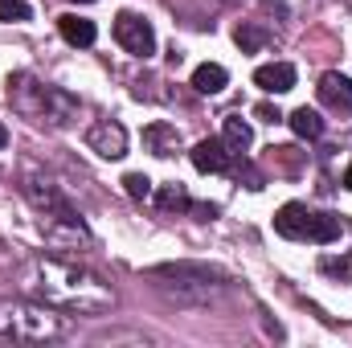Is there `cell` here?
I'll use <instances>...</instances> for the list:
<instances>
[{
    "label": "cell",
    "mask_w": 352,
    "mask_h": 348,
    "mask_svg": "<svg viewBox=\"0 0 352 348\" xmlns=\"http://www.w3.org/2000/svg\"><path fill=\"white\" fill-rule=\"evenodd\" d=\"M70 324L50 312V303L29 299H0V345H50L62 340Z\"/></svg>",
    "instance_id": "obj_2"
},
{
    "label": "cell",
    "mask_w": 352,
    "mask_h": 348,
    "mask_svg": "<svg viewBox=\"0 0 352 348\" xmlns=\"http://www.w3.org/2000/svg\"><path fill=\"white\" fill-rule=\"evenodd\" d=\"M254 83L266 90V94H287L295 87V66L291 62H270V66H258L254 70Z\"/></svg>",
    "instance_id": "obj_10"
},
{
    "label": "cell",
    "mask_w": 352,
    "mask_h": 348,
    "mask_svg": "<svg viewBox=\"0 0 352 348\" xmlns=\"http://www.w3.org/2000/svg\"><path fill=\"white\" fill-rule=\"evenodd\" d=\"M8 102H12L21 115H29V119H37V123H50V127H66V123L78 115V102H74L66 90L41 87V83H33L29 74H12V78H8Z\"/></svg>",
    "instance_id": "obj_3"
},
{
    "label": "cell",
    "mask_w": 352,
    "mask_h": 348,
    "mask_svg": "<svg viewBox=\"0 0 352 348\" xmlns=\"http://www.w3.org/2000/svg\"><path fill=\"white\" fill-rule=\"evenodd\" d=\"M316 94H320V102H324L328 111L352 115V83L344 78V74H324L320 87H316Z\"/></svg>",
    "instance_id": "obj_7"
},
{
    "label": "cell",
    "mask_w": 352,
    "mask_h": 348,
    "mask_svg": "<svg viewBox=\"0 0 352 348\" xmlns=\"http://www.w3.org/2000/svg\"><path fill=\"white\" fill-rule=\"evenodd\" d=\"M344 184H349V188H352V164H349V173H344Z\"/></svg>",
    "instance_id": "obj_25"
},
{
    "label": "cell",
    "mask_w": 352,
    "mask_h": 348,
    "mask_svg": "<svg viewBox=\"0 0 352 348\" xmlns=\"http://www.w3.org/2000/svg\"><path fill=\"white\" fill-rule=\"evenodd\" d=\"M303 238L307 242H336L340 238V217H332V213H307V226H303Z\"/></svg>",
    "instance_id": "obj_13"
},
{
    "label": "cell",
    "mask_w": 352,
    "mask_h": 348,
    "mask_svg": "<svg viewBox=\"0 0 352 348\" xmlns=\"http://www.w3.org/2000/svg\"><path fill=\"white\" fill-rule=\"evenodd\" d=\"M21 287L25 295L58 307V312H74V316H102L115 303V291L90 274L78 262H62V259H33L21 270Z\"/></svg>",
    "instance_id": "obj_1"
},
{
    "label": "cell",
    "mask_w": 352,
    "mask_h": 348,
    "mask_svg": "<svg viewBox=\"0 0 352 348\" xmlns=\"http://www.w3.org/2000/svg\"><path fill=\"white\" fill-rule=\"evenodd\" d=\"M250 144H254L250 127H246L238 115H230V119H226V148H230V152H246Z\"/></svg>",
    "instance_id": "obj_17"
},
{
    "label": "cell",
    "mask_w": 352,
    "mask_h": 348,
    "mask_svg": "<svg viewBox=\"0 0 352 348\" xmlns=\"http://www.w3.org/2000/svg\"><path fill=\"white\" fill-rule=\"evenodd\" d=\"M156 279H180V283H192V287H213L221 279V270L213 266H188V262H164V266H152Z\"/></svg>",
    "instance_id": "obj_8"
},
{
    "label": "cell",
    "mask_w": 352,
    "mask_h": 348,
    "mask_svg": "<svg viewBox=\"0 0 352 348\" xmlns=\"http://www.w3.org/2000/svg\"><path fill=\"white\" fill-rule=\"evenodd\" d=\"M192 164H197V173H226V168H230V148H226V140H201V144L192 148Z\"/></svg>",
    "instance_id": "obj_9"
},
{
    "label": "cell",
    "mask_w": 352,
    "mask_h": 348,
    "mask_svg": "<svg viewBox=\"0 0 352 348\" xmlns=\"http://www.w3.org/2000/svg\"><path fill=\"white\" fill-rule=\"evenodd\" d=\"M144 144L156 156H173L176 148H180V131H176L173 123H152V127H144Z\"/></svg>",
    "instance_id": "obj_12"
},
{
    "label": "cell",
    "mask_w": 352,
    "mask_h": 348,
    "mask_svg": "<svg viewBox=\"0 0 352 348\" xmlns=\"http://www.w3.org/2000/svg\"><path fill=\"white\" fill-rule=\"evenodd\" d=\"M4 144H8V131H4V123H0V148H4Z\"/></svg>",
    "instance_id": "obj_24"
},
{
    "label": "cell",
    "mask_w": 352,
    "mask_h": 348,
    "mask_svg": "<svg viewBox=\"0 0 352 348\" xmlns=\"http://www.w3.org/2000/svg\"><path fill=\"white\" fill-rule=\"evenodd\" d=\"M74 4H94V0H74Z\"/></svg>",
    "instance_id": "obj_26"
},
{
    "label": "cell",
    "mask_w": 352,
    "mask_h": 348,
    "mask_svg": "<svg viewBox=\"0 0 352 348\" xmlns=\"http://www.w3.org/2000/svg\"><path fill=\"white\" fill-rule=\"evenodd\" d=\"M287 123H291V131H295V135H303V140H320V135H324V119H320L311 107L291 111V115H287Z\"/></svg>",
    "instance_id": "obj_16"
},
{
    "label": "cell",
    "mask_w": 352,
    "mask_h": 348,
    "mask_svg": "<svg viewBox=\"0 0 352 348\" xmlns=\"http://www.w3.org/2000/svg\"><path fill=\"white\" fill-rule=\"evenodd\" d=\"M266 8H270V12H278V17H287V21H291V17H299V12H303V4H307V0H263Z\"/></svg>",
    "instance_id": "obj_22"
},
{
    "label": "cell",
    "mask_w": 352,
    "mask_h": 348,
    "mask_svg": "<svg viewBox=\"0 0 352 348\" xmlns=\"http://www.w3.org/2000/svg\"><path fill=\"white\" fill-rule=\"evenodd\" d=\"M226 83H230V74H226V66H217V62H205V66L192 70V90H201V94H221Z\"/></svg>",
    "instance_id": "obj_15"
},
{
    "label": "cell",
    "mask_w": 352,
    "mask_h": 348,
    "mask_svg": "<svg viewBox=\"0 0 352 348\" xmlns=\"http://www.w3.org/2000/svg\"><path fill=\"white\" fill-rule=\"evenodd\" d=\"M58 29H62V37H66L70 45H94V37H98L94 21H87V17H74V12L58 17Z\"/></svg>",
    "instance_id": "obj_14"
},
{
    "label": "cell",
    "mask_w": 352,
    "mask_h": 348,
    "mask_svg": "<svg viewBox=\"0 0 352 348\" xmlns=\"http://www.w3.org/2000/svg\"><path fill=\"white\" fill-rule=\"evenodd\" d=\"M234 41L242 45V54H258V50L266 45V29H263V25H238Z\"/></svg>",
    "instance_id": "obj_19"
},
{
    "label": "cell",
    "mask_w": 352,
    "mask_h": 348,
    "mask_svg": "<svg viewBox=\"0 0 352 348\" xmlns=\"http://www.w3.org/2000/svg\"><path fill=\"white\" fill-rule=\"evenodd\" d=\"M254 115H258L263 123H278V119H283V111H278V107H270V102H258V107H254Z\"/></svg>",
    "instance_id": "obj_23"
},
{
    "label": "cell",
    "mask_w": 352,
    "mask_h": 348,
    "mask_svg": "<svg viewBox=\"0 0 352 348\" xmlns=\"http://www.w3.org/2000/svg\"><path fill=\"white\" fill-rule=\"evenodd\" d=\"M226 4H242V0H226Z\"/></svg>",
    "instance_id": "obj_27"
},
{
    "label": "cell",
    "mask_w": 352,
    "mask_h": 348,
    "mask_svg": "<svg viewBox=\"0 0 352 348\" xmlns=\"http://www.w3.org/2000/svg\"><path fill=\"white\" fill-rule=\"evenodd\" d=\"M156 201H160V209H164V213H180V209H192V197H188V188H184V184H164Z\"/></svg>",
    "instance_id": "obj_18"
},
{
    "label": "cell",
    "mask_w": 352,
    "mask_h": 348,
    "mask_svg": "<svg viewBox=\"0 0 352 348\" xmlns=\"http://www.w3.org/2000/svg\"><path fill=\"white\" fill-rule=\"evenodd\" d=\"M115 41H119L127 54H135V58H152V54H156V33H152V25H148L144 17H135V12H119V17H115Z\"/></svg>",
    "instance_id": "obj_5"
},
{
    "label": "cell",
    "mask_w": 352,
    "mask_h": 348,
    "mask_svg": "<svg viewBox=\"0 0 352 348\" xmlns=\"http://www.w3.org/2000/svg\"><path fill=\"white\" fill-rule=\"evenodd\" d=\"M123 188H127V197H135V201L152 197V180H148L144 173H127L123 176Z\"/></svg>",
    "instance_id": "obj_20"
},
{
    "label": "cell",
    "mask_w": 352,
    "mask_h": 348,
    "mask_svg": "<svg viewBox=\"0 0 352 348\" xmlns=\"http://www.w3.org/2000/svg\"><path fill=\"white\" fill-rule=\"evenodd\" d=\"M90 152H98L102 160H123L127 156V127L119 119H98L87 131Z\"/></svg>",
    "instance_id": "obj_6"
},
{
    "label": "cell",
    "mask_w": 352,
    "mask_h": 348,
    "mask_svg": "<svg viewBox=\"0 0 352 348\" xmlns=\"http://www.w3.org/2000/svg\"><path fill=\"white\" fill-rule=\"evenodd\" d=\"M303 226H307V209L299 201H291V205H283L274 213V234H283L291 242H303Z\"/></svg>",
    "instance_id": "obj_11"
},
{
    "label": "cell",
    "mask_w": 352,
    "mask_h": 348,
    "mask_svg": "<svg viewBox=\"0 0 352 348\" xmlns=\"http://www.w3.org/2000/svg\"><path fill=\"white\" fill-rule=\"evenodd\" d=\"M25 197H29V201L50 217V221H58V226H82V221H78V213H74V205H70V201L50 184V180L29 176V180H25Z\"/></svg>",
    "instance_id": "obj_4"
},
{
    "label": "cell",
    "mask_w": 352,
    "mask_h": 348,
    "mask_svg": "<svg viewBox=\"0 0 352 348\" xmlns=\"http://www.w3.org/2000/svg\"><path fill=\"white\" fill-rule=\"evenodd\" d=\"M0 21H29V4L25 0H0Z\"/></svg>",
    "instance_id": "obj_21"
}]
</instances>
